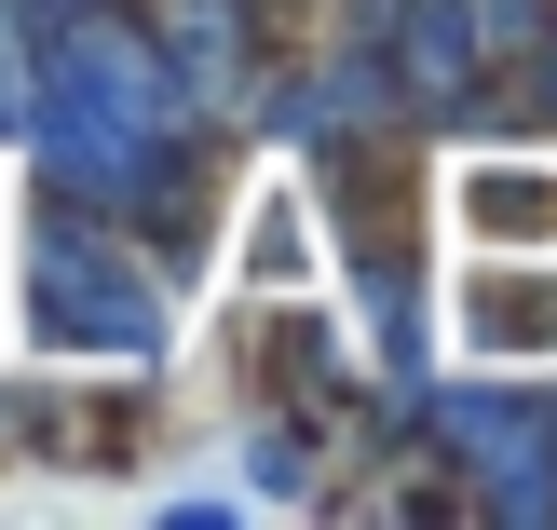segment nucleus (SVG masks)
<instances>
[{
    "label": "nucleus",
    "mask_w": 557,
    "mask_h": 530,
    "mask_svg": "<svg viewBox=\"0 0 557 530\" xmlns=\"http://www.w3.org/2000/svg\"><path fill=\"white\" fill-rule=\"evenodd\" d=\"M462 232H517V245H544V232H557V177H462Z\"/></svg>",
    "instance_id": "obj_1"
},
{
    "label": "nucleus",
    "mask_w": 557,
    "mask_h": 530,
    "mask_svg": "<svg viewBox=\"0 0 557 530\" xmlns=\"http://www.w3.org/2000/svg\"><path fill=\"white\" fill-rule=\"evenodd\" d=\"M462 341H517V354L557 341V286H476L462 299Z\"/></svg>",
    "instance_id": "obj_2"
},
{
    "label": "nucleus",
    "mask_w": 557,
    "mask_h": 530,
    "mask_svg": "<svg viewBox=\"0 0 557 530\" xmlns=\"http://www.w3.org/2000/svg\"><path fill=\"white\" fill-rule=\"evenodd\" d=\"M259 272H313V259H299V205H272V218H259Z\"/></svg>",
    "instance_id": "obj_3"
}]
</instances>
